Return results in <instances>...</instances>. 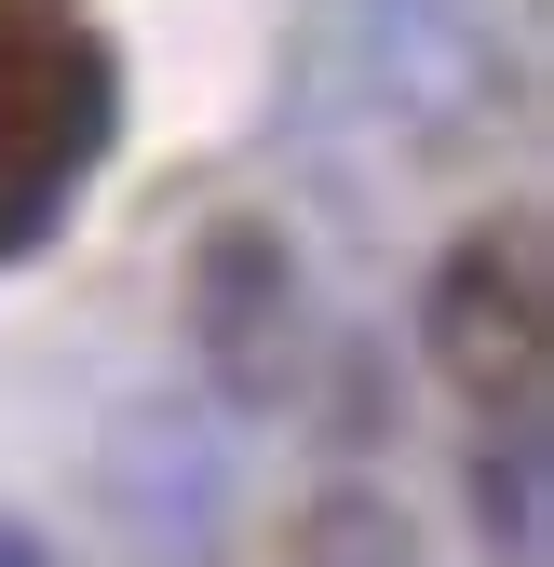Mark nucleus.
Here are the masks:
<instances>
[{
    "label": "nucleus",
    "mask_w": 554,
    "mask_h": 567,
    "mask_svg": "<svg viewBox=\"0 0 554 567\" xmlns=\"http://www.w3.org/2000/svg\"><path fill=\"white\" fill-rule=\"evenodd\" d=\"M109 150V41L68 28L54 0H0V257L68 230Z\"/></svg>",
    "instance_id": "f257e3e1"
},
{
    "label": "nucleus",
    "mask_w": 554,
    "mask_h": 567,
    "mask_svg": "<svg viewBox=\"0 0 554 567\" xmlns=\"http://www.w3.org/2000/svg\"><path fill=\"white\" fill-rule=\"evenodd\" d=\"M554 311V284H541V217L527 203H501V217H473L433 284H420V351H433V379L488 419V405H541V324Z\"/></svg>",
    "instance_id": "f03ea898"
},
{
    "label": "nucleus",
    "mask_w": 554,
    "mask_h": 567,
    "mask_svg": "<svg viewBox=\"0 0 554 567\" xmlns=\"http://www.w3.org/2000/svg\"><path fill=\"white\" fill-rule=\"evenodd\" d=\"M189 351H203V379H217V405L270 419V405H298L311 392V284H298V244L270 230V217H217L189 257Z\"/></svg>",
    "instance_id": "7ed1b4c3"
},
{
    "label": "nucleus",
    "mask_w": 554,
    "mask_h": 567,
    "mask_svg": "<svg viewBox=\"0 0 554 567\" xmlns=\"http://www.w3.org/2000/svg\"><path fill=\"white\" fill-rule=\"evenodd\" d=\"M473 527H488V554L501 567H541V527H554V501H541V405H488V433H473Z\"/></svg>",
    "instance_id": "20e7f679"
},
{
    "label": "nucleus",
    "mask_w": 554,
    "mask_h": 567,
    "mask_svg": "<svg viewBox=\"0 0 554 567\" xmlns=\"http://www.w3.org/2000/svg\"><path fill=\"white\" fill-rule=\"evenodd\" d=\"M285 567H420V540H406L392 501H366V486H325V501L298 514V540H285Z\"/></svg>",
    "instance_id": "39448f33"
}]
</instances>
